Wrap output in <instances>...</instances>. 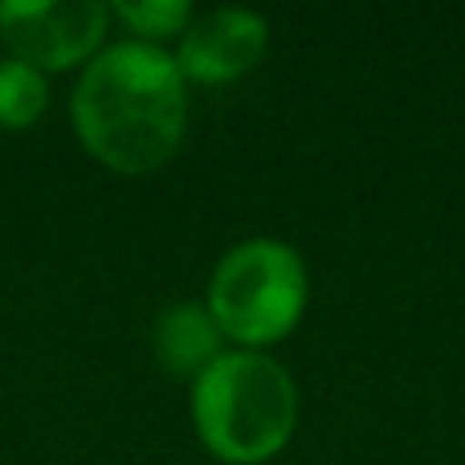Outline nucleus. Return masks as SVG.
<instances>
[{
	"label": "nucleus",
	"mask_w": 465,
	"mask_h": 465,
	"mask_svg": "<svg viewBox=\"0 0 465 465\" xmlns=\"http://www.w3.org/2000/svg\"><path fill=\"white\" fill-rule=\"evenodd\" d=\"M270 45V25L253 8H213L204 16H193L176 45V65L184 82L201 86H225L253 70Z\"/></svg>",
	"instance_id": "obj_5"
},
{
	"label": "nucleus",
	"mask_w": 465,
	"mask_h": 465,
	"mask_svg": "<svg viewBox=\"0 0 465 465\" xmlns=\"http://www.w3.org/2000/svg\"><path fill=\"white\" fill-rule=\"evenodd\" d=\"M70 123L86 155L103 168L147 176L184 143L188 82L168 49L135 37L114 41L82 65L70 94Z\"/></svg>",
	"instance_id": "obj_1"
},
{
	"label": "nucleus",
	"mask_w": 465,
	"mask_h": 465,
	"mask_svg": "<svg viewBox=\"0 0 465 465\" xmlns=\"http://www.w3.org/2000/svg\"><path fill=\"white\" fill-rule=\"evenodd\" d=\"M49 111V78L33 65L0 62V131H29Z\"/></svg>",
	"instance_id": "obj_7"
},
{
	"label": "nucleus",
	"mask_w": 465,
	"mask_h": 465,
	"mask_svg": "<svg viewBox=\"0 0 465 465\" xmlns=\"http://www.w3.org/2000/svg\"><path fill=\"white\" fill-rule=\"evenodd\" d=\"M311 278L298 249L273 237L232 245L209 278V314L241 351L282 343L306 314Z\"/></svg>",
	"instance_id": "obj_3"
},
{
	"label": "nucleus",
	"mask_w": 465,
	"mask_h": 465,
	"mask_svg": "<svg viewBox=\"0 0 465 465\" xmlns=\"http://www.w3.org/2000/svg\"><path fill=\"white\" fill-rule=\"evenodd\" d=\"M111 16L127 25L135 41L160 45L163 37H180L193 25V5L188 0H119L111 5Z\"/></svg>",
	"instance_id": "obj_8"
},
{
	"label": "nucleus",
	"mask_w": 465,
	"mask_h": 465,
	"mask_svg": "<svg viewBox=\"0 0 465 465\" xmlns=\"http://www.w3.org/2000/svg\"><path fill=\"white\" fill-rule=\"evenodd\" d=\"M111 29V5L103 0H5L0 41L8 57L49 78L94 62Z\"/></svg>",
	"instance_id": "obj_4"
},
{
	"label": "nucleus",
	"mask_w": 465,
	"mask_h": 465,
	"mask_svg": "<svg viewBox=\"0 0 465 465\" xmlns=\"http://www.w3.org/2000/svg\"><path fill=\"white\" fill-rule=\"evenodd\" d=\"M193 425L217 461L262 465L294 437L298 388L273 355L221 351L193 380Z\"/></svg>",
	"instance_id": "obj_2"
},
{
	"label": "nucleus",
	"mask_w": 465,
	"mask_h": 465,
	"mask_svg": "<svg viewBox=\"0 0 465 465\" xmlns=\"http://www.w3.org/2000/svg\"><path fill=\"white\" fill-rule=\"evenodd\" d=\"M221 343H225V335L204 302H172L168 311H160L152 331L155 360L172 376L196 380L221 355Z\"/></svg>",
	"instance_id": "obj_6"
}]
</instances>
